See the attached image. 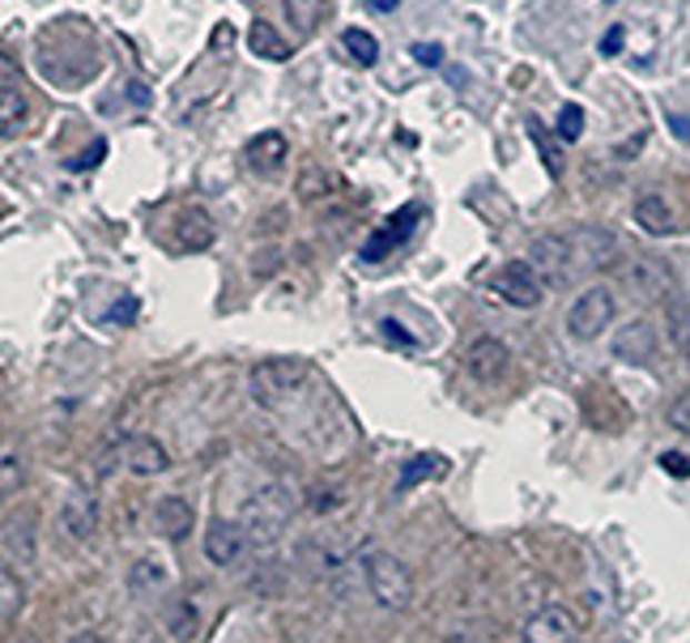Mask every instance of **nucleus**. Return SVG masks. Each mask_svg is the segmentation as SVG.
Instances as JSON below:
<instances>
[{
	"instance_id": "1",
	"label": "nucleus",
	"mask_w": 690,
	"mask_h": 643,
	"mask_svg": "<svg viewBox=\"0 0 690 643\" xmlns=\"http://www.w3.org/2000/svg\"><path fill=\"white\" fill-rule=\"evenodd\" d=\"M362 580H367V592L380 601L383 610H409L413 605V571H409L397 554H388V550H367L362 559Z\"/></svg>"
},
{
	"instance_id": "2",
	"label": "nucleus",
	"mask_w": 690,
	"mask_h": 643,
	"mask_svg": "<svg viewBox=\"0 0 690 643\" xmlns=\"http://www.w3.org/2000/svg\"><path fill=\"white\" fill-rule=\"evenodd\" d=\"M311 375V366L307 359H269L252 366V375H248V392H252L256 405H264V410H278L286 396H294L303 380Z\"/></svg>"
},
{
	"instance_id": "3",
	"label": "nucleus",
	"mask_w": 690,
	"mask_h": 643,
	"mask_svg": "<svg viewBox=\"0 0 690 643\" xmlns=\"http://www.w3.org/2000/svg\"><path fill=\"white\" fill-rule=\"evenodd\" d=\"M613 315H618L613 290H606V285H588L584 294L571 303V311H567V333L576 336V341H597V336L613 324Z\"/></svg>"
},
{
	"instance_id": "4",
	"label": "nucleus",
	"mask_w": 690,
	"mask_h": 643,
	"mask_svg": "<svg viewBox=\"0 0 690 643\" xmlns=\"http://www.w3.org/2000/svg\"><path fill=\"white\" fill-rule=\"evenodd\" d=\"M286 520H290V499H286V490H278V486L260 490L252 503L243 508V529H248V537H252L256 545L278 541L281 529H286Z\"/></svg>"
},
{
	"instance_id": "5",
	"label": "nucleus",
	"mask_w": 690,
	"mask_h": 643,
	"mask_svg": "<svg viewBox=\"0 0 690 643\" xmlns=\"http://www.w3.org/2000/svg\"><path fill=\"white\" fill-rule=\"evenodd\" d=\"M529 257H533V269L541 273V282L554 285V290L576 278V252H571L567 234H541V239H533Z\"/></svg>"
},
{
	"instance_id": "6",
	"label": "nucleus",
	"mask_w": 690,
	"mask_h": 643,
	"mask_svg": "<svg viewBox=\"0 0 690 643\" xmlns=\"http://www.w3.org/2000/svg\"><path fill=\"white\" fill-rule=\"evenodd\" d=\"M494 290H499V299H508L511 308H537L541 294H546V282L533 269V260H508L494 273Z\"/></svg>"
},
{
	"instance_id": "7",
	"label": "nucleus",
	"mask_w": 690,
	"mask_h": 643,
	"mask_svg": "<svg viewBox=\"0 0 690 643\" xmlns=\"http://www.w3.org/2000/svg\"><path fill=\"white\" fill-rule=\"evenodd\" d=\"M524 643H580V617L567 605H541L524 617Z\"/></svg>"
},
{
	"instance_id": "8",
	"label": "nucleus",
	"mask_w": 690,
	"mask_h": 643,
	"mask_svg": "<svg viewBox=\"0 0 690 643\" xmlns=\"http://www.w3.org/2000/svg\"><path fill=\"white\" fill-rule=\"evenodd\" d=\"M0 550H4V566H30L39 559V533H34V515L30 512H9L4 515V533H0Z\"/></svg>"
},
{
	"instance_id": "9",
	"label": "nucleus",
	"mask_w": 690,
	"mask_h": 643,
	"mask_svg": "<svg viewBox=\"0 0 690 643\" xmlns=\"http://www.w3.org/2000/svg\"><path fill=\"white\" fill-rule=\"evenodd\" d=\"M418 218H422V205H418V201H413V205H406L401 213H392V218L383 222L380 231H376L371 239H367V243H362V260H371V264H376V260L392 257V252H397V248L406 243L409 234H413Z\"/></svg>"
},
{
	"instance_id": "10",
	"label": "nucleus",
	"mask_w": 690,
	"mask_h": 643,
	"mask_svg": "<svg viewBox=\"0 0 690 643\" xmlns=\"http://www.w3.org/2000/svg\"><path fill=\"white\" fill-rule=\"evenodd\" d=\"M508 345L499 341V336H478L469 350H464V371L473 375V380H482V384H499L503 375H508Z\"/></svg>"
},
{
	"instance_id": "11",
	"label": "nucleus",
	"mask_w": 690,
	"mask_h": 643,
	"mask_svg": "<svg viewBox=\"0 0 690 643\" xmlns=\"http://www.w3.org/2000/svg\"><path fill=\"white\" fill-rule=\"evenodd\" d=\"M243 550H248V529H243L239 520H213V524L204 529V559L213 566L239 563Z\"/></svg>"
},
{
	"instance_id": "12",
	"label": "nucleus",
	"mask_w": 690,
	"mask_h": 643,
	"mask_svg": "<svg viewBox=\"0 0 690 643\" xmlns=\"http://www.w3.org/2000/svg\"><path fill=\"white\" fill-rule=\"evenodd\" d=\"M60 529L69 541H90L99 533V499L90 490H73L64 503H60Z\"/></svg>"
},
{
	"instance_id": "13",
	"label": "nucleus",
	"mask_w": 690,
	"mask_h": 643,
	"mask_svg": "<svg viewBox=\"0 0 690 643\" xmlns=\"http://www.w3.org/2000/svg\"><path fill=\"white\" fill-rule=\"evenodd\" d=\"M571 252H576V273H580V269H606V264H613L618 239H613L610 231L584 227V231L571 234Z\"/></svg>"
},
{
	"instance_id": "14",
	"label": "nucleus",
	"mask_w": 690,
	"mask_h": 643,
	"mask_svg": "<svg viewBox=\"0 0 690 643\" xmlns=\"http://www.w3.org/2000/svg\"><path fill=\"white\" fill-rule=\"evenodd\" d=\"M0 73H4V86H0V129H4V141H13L18 129L26 124V94L22 86H18V69H13V60L4 56L0 60Z\"/></svg>"
},
{
	"instance_id": "15",
	"label": "nucleus",
	"mask_w": 690,
	"mask_h": 643,
	"mask_svg": "<svg viewBox=\"0 0 690 643\" xmlns=\"http://www.w3.org/2000/svg\"><path fill=\"white\" fill-rule=\"evenodd\" d=\"M627 282L636 290L639 299H661L673 290V273H669V264L657 257H636L631 260V269H627Z\"/></svg>"
},
{
	"instance_id": "16",
	"label": "nucleus",
	"mask_w": 690,
	"mask_h": 643,
	"mask_svg": "<svg viewBox=\"0 0 690 643\" xmlns=\"http://www.w3.org/2000/svg\"><path fill=\"white\" fill-rule=\"evenodd\" d=\"M192 503L183 499V494H162L158 503H153V529L162 533L167 541H183L192 533Z\"/></svg>"
},
{
	"instance_id": "17",
	"label": "nucleus",
	"mask_w": 690,
	"mask_h": 643,
	"mask_svg": "<svg viewBox=\"0 0 690 643\" xmlns=\"http://www.w3.org/2000/svg\"><path fill=\"white\" fill-rule=\"evenodd\" d=\"M657 354V329L648 320H631L613 333V359L622 362H648Z\"/></svg>"
},
{
	"instance_id": "18",
	"label": "nucleus",
	"mask_w": 690,
	"mask_h": 643,
	"mask_svg": "<svg viewBox=\"0 0 690 643\" xmlns=\"http://www.w3.org/2000/svg\"><path fill=\"white\" fill-rule=\"evenodd\" d=\"M124 464H128V473H137V478H158V473H167L171 456H167V448H162L158 439L132 435L124 443Z\"/></svg>"
},
{
	"instance_id": "19",
	"label": "nucleus",
	"mask_w": 690,
	"mask_h": 643,
	"mask_svg": "<svg viewBox=\"0 0 690 643\" xmlns=\"http://www.w3.org/2000/svg\"><path fill=\"white\" fill-rule=\"evenodd\" d=\"M167 584H171V571L158 554H141L137 563L128 566V592L132 596H158Z\"/></svg>"
},
{
	"instance_id": "20",
	"label": "nucleus",
	"mask_w": 690,
	"mask_h": 643,
	"mask_svg": "<svg viewBox=\"0 0 690 643\" xmlns=\"http://www.w3.org/2000/svg\"><path fill=\"white\" fill-rule=\"evenodd\" d=\"M286 154H290V145H286L281 132H260L252 145H248V167H252L256 175H273V171L286 167Z\"/></svg>"
},
{
	"instance_id": "21",
	"label": "nucleus",
	"mask_w": 690,
	"mask_h": 643,
	"mask_svg": "<svg viewBox=\"0 0 690 643\" xmlns=\"http://www.w3.org/2000/svg\"><path fill=\"white\" fill-rule=\"evenodd\" d=\"M209 243H213V222H209V213H204V209H183V213H179V248L201 252Z\"/></svg>"
},
{
	"instance_id": "22",
	"label": "nucleus",
	"mask_w": 690,
	"mask_h": 643,
	"mask_svg": "<svg viewBox=\"0 0 690 643\" xmlns=\"http://www.w3.org/2000/svg\"><path fill=\"white\" fill-rule=\"evenodd\" d=\"M448 473V461L443 456H409L406 464H401V478H397V490L406 494V490H413V486H422V482H431V478H443Z\"/></svg>"
},
{
	"instance_id": "23",
	"label": "nucleus",
	"mask_w": 690,
	"mask_h": 643,
	"mask_svg": "<svg viewBox=\"0 0 690 643\" xmlns=\"http://www.w3.org/2000/svg\"><path fill=\"white\" fill-rule=\"evenodd\" d=\"M332 0H281V9H286V18H290V27L299 39H307L311 30L320 27V18L329 13Z\"/></svg>"
},
{
	"instance_id": "24",
	"label": "nucleus",
	"mask_w": 690,
	"mask_h": 643,
	"mask_svg": "<svg viewBox=\"0 0 690 643\" xmlns=\"http://www.w3.org/2000/svg\"><path fill=\"white\" fill-rule=\"evenodd\" d=\"M636 222H639V231H648V234H669L673 231V209H669V201H661V197H639Z\"/></svg>"
},
{
	"instance_id": "25",
	"label": "nucleus",
	"mask_w": 690,
	"mask_h": 643,
	"mask_svg": "<svg viewBox=\"0 0 690 643\" xmlns=\"http://www.w3.org/2000/svg\"><path fill=\"white\" fill-rule=\"evenodd\" d=\"M197 626H201V614H197V605H192L188 596H179V601L167 605V631H171V640L176 643L197 640Z\"/></svg>"
},
{
	"instance_id": "26",
	"label": "nucleus",
	"mask_w": 690,
	"mask_h": 643,
	"mask_svg": "<svg viewBox=\"0 0 690 643\" xmlns=\"http://www.w3.org/2000/svg\"><path fill=\"white\" fill-rule=\"evenodd\" d=\"M341 48L350 52V60L354 64H362V69H371L376 60H380V39L371 34V30H362V27H350L346 34H341Z\"/></svg>"
},
{
	"instance_id": "27",
	"label": "nucleus",
	"mask_w": 690,
	"mask_h": 643,
	"mask_svg": "<svg viewBox=\"0 0 690 643\" xmlns=\"http://www.w3.org/2000/svg\"><path fill=\"white\" fill-rule=\"evenodd\" d=\"M248 43H252V52L264 56V60H286V56H290L286 39H281L278 30L269 27V22H260V18H256L252 30H248Z\"/></svg>"
},
{
	"instance_id": "28",
	"label": "nucleus",
	"mask_w": 690,
	"mask_h": 643,
	"mask_svg": "<svg viewBox=\"0 0 690 643\" xmlns=\"http://www.w3.org/2000/svg\"><path fill=\"white\" fill-rule=\"evenodd\" d=\"M554 132H559V141H567V145H571V141H580V132H584V107H580V103H562Z\"/></svg>"
},
{
	"instance_id": "29",
	"label": "nucleus",
	"mask_w": 690,
	"mask_h": 643,
	"mask_svg": "<svg viewBox=\"0 0 690 643\" xmlns=\"http://www.w3.org/2000/svg\"><path fill=\"white\" fill-rule=\"evenodd\" d=\"M529 137H533L537 150H541V162H546V171H550V175H559L562 167H559V150H554V137L546 132V124H541L537 115L529 120Z\"/></svg>"
},
{
	"instance_id": "30",
	"label": "nucleus",
	"mask_w": 690,
	"mask_h": 643,
	"mask_svg": "<svg viewBox=\"0 0 690 643\" xmlns=\"http://www.w3.org/2000/svg\"><path fill=\"white\" fill-rule=\"evenodd\" d=\"M0 592H4V601H0V617H4V622H13V617H18V605H22V589H18L13 566H4V571H0Z\"/></svg>"
},
{
	"instance_id": "31",
	"label": "nucleus",
	"mask_w": 690,
	"mask_h": 643,
	"mask_svg": "<svg viewBox=\"0 0 690 643\" xmlns=\"http://www.w3.org/2000/svg\"><path fill=\"white\" fill-rule=\"evenodd\" d=\"M669 426H678V431H690V392H682L673 405H669Z\"/></svg>"
},
{
	"instance_id": "32",
	"label": "nucleus",
	"mask_w": 690,
	"mask_h": 643,
	"mask_svg": "<svg viewBox=\"0 0 690 643\" xmlns=\"http://www.w3.org/2000/svg\"><path fill=\"white\" fill-rule=\"evenodd\" d=\"M661 469L664 473H673V478H690V456H682V452H664Z\"/></svg>"
},
{
	"instance_id": "33",
	"label": "nucleus",
	"mask_w": 690,
	"mask_h": 643,
	"mask_svg": "<svg viewBox=\"0 0 690 643\" xmlns=\"http://www.w3.org/2000/svg\"><path fill=\"white\" fill-rule=\"evenodd\" d=\"M413 60H418V64H443V48H439V43H413Z\"/></svg>"
},
{
	"instance_id": "34",
	"label": "nucleus",
	"mask_w": 690,
	"mask_h": 643,
	"mask_svg": "<svg viewBox=\"0 0 690 643\" xmlns=\"http://www.w3.org/2000/svg\"><path fill=\"white\" fill-rule=\"evenodd\" d=\"M278 264H281V260H278V252H273V248H264V252H256V260H252V273H256V278H269V273H273Z\"/></svg>"
},
{
	"instance_id": "35",
	"label": "nucleus",
	"mask_w": 690,
	"mask_h": 643,
	"mask_svg": "<svg viewBox=\"0 0 690 643\" xmlns=\"http://www.w3.org/2000/svg\"><path fill=\"white\" fill-rule=\"evenodd\" d=\"M13 494H18V456L4 452V499H13Z\"/></svg>"
},
{
	"instance_id": "36",
	"label": "nucleus",
	"mask_w": 690,
	"mask_h": 643,
	"mask_svg": "<svg viewBox=\"0 0 690 643\" xmlns=\"http://www.w3.org/2000/svg\"><path fill=\"white\" fill-rule=\"evenodd\" d=\"M622 39H627V30H622V27L606 30V39H601V56H618V52H622Z\"/></svg>"
},
{
	"instance_id": "37",
	"label": "nucleus",
	"mask_w": 690,
	"mask_h": 643,
	"mask_svg": "<svg viewBox=\"0 0 690 643\" xmlns=\"http://www.w3.org/2000/svg\"><path fill=\"white\" fill-rule=\"evenodd\" d=\"M383 333L392 336V341H401V345H418V341H413V336H409L406 329L397 324V320H383Z\"/></svg>"
},
{
	"instance_id": "38",
	"label": "nucleus",
	"mask_w": 690,
	"mask_h": 643,
	"mask_svg": "<svg viewBox=\"0 0 690 643\" xmlns=\"http://www.w3.org/2000/svg\"><path fill=\"white\" fill-rule=\"evenodd\" d=\"M69 643H111V640H107L102 631H77V635Z\"/></svg>"
},
{
	"instance_id": "39",
	"label": "nucleus",
	"mask_w": 690,
	"mask_h": 643,
	"mask_svg": "<svg viewBox=\"0 0 690 643\" xmlns=\"http://www.w3.org/2000/svg\"><path fill=\"white\" fill-rule=\"evenodd\" d=\"M132 311H137V303H132V299H128V303H120V308L111 311V315H107V320H132Z\"/></svg>"
},
{
	"instance_id": "40",
	"label": "nucleus",
	"mask_w": 690,
	"mask_h": 643,
	"mask_svg": "<svg viewBox=\"0 0 690 643\" xmlns=\"http://www.w3.org/2000/svg\"><path fill=\"white\" fill-rule=\"evenodd\" d=\"M367 4H371V9H376V13H392V9H397V4H401V0H367Z\"/></svg>"
},
{
	"instance_id": "41",
	"label": "nucleus",
	"mask_w": 690,
	"mask_h": 643,
	"mask_svg": "<svg viewBox=\"0 0 690 643\" xmlns=\"http://www.w3.org/2000/svg\"><path fill=\"white\" fill-rule=\"evenodd\" d=\"M673 132H678V137H687V141H690V124H687V120H678V115H673Z\"/></svg>"
}]
</instances>
